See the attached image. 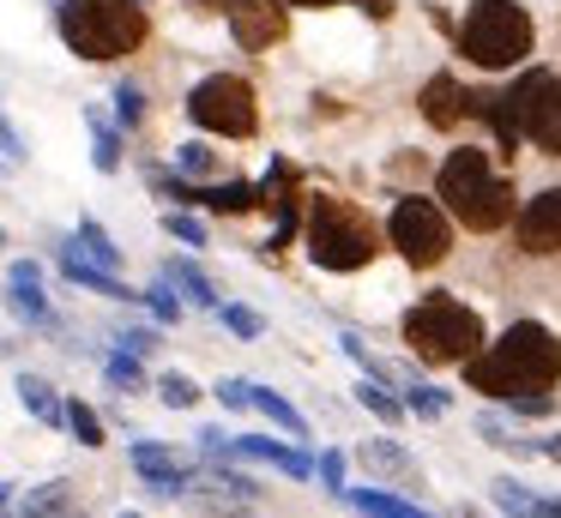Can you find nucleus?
<instances>
[{
  "label": "nucleus",
  "mask_w": 561,
  "mask_h": 518,
  "mask_svg": "<svg viewBox=\"0 0 561 518\" xmlns=\"http://www.w3.org/2000/svg\"><path fill=\"white\" fill-rule=\"evenodd\" d=\"M465 368V385L471 392H489V398H519V392H543V385L561 380V344L549 325L537 320H519L507 325V337L477 356L459 361Z\"/></svg>",
  "instance_id": "nucleus-1"
},
{
  "label": "nucleus",
  "mask_w": 561,
  "mask_h": 518,
  "mask_svg": "<svg viewBox=\"0 0 561 518\" xmlns=\"http://www.w3.org/2000/svg\"><path fill=\"white\" fill-rule=\"evenodd\" d=\"M435 193H440V205H447L453 217H459L465 229H501L513 217V187L489 169V157L483 151H453L447 163H440V175H435Z\"/></svg>",
  "instance_id": "nucleus-2"
},
{
  "label": "nucleus",
  "mask_w": 561,
  "mask_h": 518,
  "mask_svg": "<svg viewBox=\"0 0 561 518\" xmlns=\"http://www.w3.org/2000/svg\"><path fill=\"white\" fill-rule=\"evenodd\" d=\"M146 7L139 0H61V36L85 60H122L146 43Z\"/></svg>",
  "instance_id": "nucleus-3"
},
{
  "label": "nucleus",
  "mask_w": 561,
  "mask_h": 518,
  "mask_svg": "<svg viewBox=\"0 0 561 518\" xmlns=\"http://www.w3.org/2000/svg\"><path fill=\"white\" fill-rule=\"evenodd\" d=\"M375 253H380V229L368 223L363 205L332 199V193L308 199V260L314 265H327V272H356V265H368Z\"/></svg>",
  "instance_id": "nucleus-4"
},
{
  "label": "nucleus",
  "mask_w": 561,
  "mask_h": 518,
  "mask_svg": "<svg viewBox=\"0 0 561 518\" xmlns=\"http://www.w3.org/2000/svg\"><path fill=\"white\" fill-rule=\"evenodd\" d=\"M404 344L423 361H465L483 349V320L453 296H428L404 313Z\"/></svg>",
  "instance_id": "nucleus-5"
},
{
  "label": "nucleus",
  "mask_w": 561,
  "mask_h": 518,
  "mask_svg": "<svg viewBox=\"0 0 561 518\" xmlns=\"http://www.w3.org/2000/svg\"><path fill=\"white\" fill-rule=\"evenodd\" d=\"M459 48L489 72L519 67V60L531 55V19H525V7H513V0H471V12H465V24H459Z\"/></svg>",
  "instance_id": "nucleus-6"
},
{
  "label": "nucleus",
  "mask_w": 561,
  "mask_h": 518,
  "mask_svg": "<svg viewBox=\"0 0 561 518\" xmlns=\"http://www.w3.org/2000/svg\"><path fill=\"white\" fill-rule=\"evenodd\" d=\"M187 115H194V127H206V133H224V139H248V133L260 127L254 84L236 79V72H218V79L194 84V96H187Z\"/></svg>",
  "instance_id": "nucleus-7"
},
{
  "label": "nucleus",
  "mask_w": 561,
  "mask_h": 518,
  "mask_svg": "<svg viewBox=\"0 0 561 518\" xmlns=\"http://www.w3.org/2000/svg\"><path fill=\"white\" fill-rule=\"evenodd\" d=\"M507 108H513L519 139H531L537 151L561 157V72H525L507 91Z\"/></svg>",
  "instance_id": "nucleus-8"
},
{
  "label": "nucleus",
  "mask_w": 561,
  "mask_h": 518,
  "mask_svg": "<svg viewBox=\"0 0 561 518\" xmlns=\"http://www.w3.org/2000/svg\"><path fill=\"white\" fill-rule=\"evenodd\" d=\"M387 235H392V248H399L411 265H440L447 248H453V229H447V217H440L435 199H399Z\"/></svg>",
  "instance_id": "nucleus-9"
},
{
  "label": "nucleus",
  "mask_w": 561,
  "mask_h": 518,
  "mask_svg": "<svg viewBox=\"0 0 561 518\" xmlns=\"http://www.w3.org/2000/svg\"><path fill=\"white\" fill-rule=\"evenodd\" d=\"M230 31L242 48H272L290 31V7H278V0H230Z\"/></svg>",
  "instance_id": "nucleus-10"
},
{
  "label": "nucleus",
  "mask_w": 561,
  "mask_h": 518,
  "mask_svg": "<svg viewBox=\"0 0 561 518\" xmlns=\"http://www.w3.org/2000/svg\"><path fill=\"white\" fill-rule=\"evenodd\" d=\"M519 248L525 253H561V187L537 193L519 211Z\"/></svg>",
  "instance_id": "nucleus-11"
},
{
  "label": "nucleus",
  "mask_w": 561,
  "mask_h": 518,
  "mask_svg": "<svg viewBox=\"0 0 561 518\" xmlns=\"http://www.w3.org/2000/svg\"><path fill=\"white\" fill-rule=\"evenodd\" d=\"M158 187L170 193V199L206 205V211H248V205H260V193L248 187V181H224V187H187V181H170V175H158Z\"/></svg>",
  "instance_id": "nucleus-12"
},
{
  "label": "nucleus",
  "mask_w": 561,
  "mask_h": 518,
  "mask_svg": "<svg viewBox=\"0 0 561 518\" xmlns=\"http://www.w3.org/2000/svg\"><path fill=\"white\" fill-rule=\"evenodd\" d=\"M134 464H139V476H146V488L151 494H163V500H175V494H187V470L175 464V452H163V446H151V440H139L134 446Z\"/></svg>",
  "instance_id": "nucleus-13"
},
{
  "label": "nucleus",
  "mask_w": 561,
  "mask_h": 518,
  "mask_svg": "<svg viewBox=\"0 0 561 518\" xmlns=\"http://www.w3.org/2000/svg\"><path fill=\"white\" fill-rule=\"evenodd\" d=\"M260 458V464H278L284 476H314V464H308L302 452H290V446H278V440H266V434H230L224 440V458Z\"/></svg>",
  "instance_id": "nucleus-14"
},
{
  "label": "nucleus",
  "mask_w": 561,
  "mask_h": 518,
  "mask_svg": "<svg viewBox=\"0 0 561 518\" xmlns=\"http://www.w3.org/2000/svg\"><path fill=\"white\" fill-rule=\"evenodd\" d=\"M266 205H278V229H272V241H266V253H278L284 241L296 235V169H290V163H272V175H266Z\"/></svg>",
  "instance_id": "nucleus-15"
},
{
  "label": "nucleus",
  "mask_w": 561,
  "mask_h": 518,
  "mask_svg": "<svg viewBox=\"0 0 561 518\" xmlns=\"http://www.w3.org/2000/svg\"><path fill=\"white\" fill-rule=\"evenodd\" d=\"M356 458H363L368 470H380V476H392L399 488H416V458L404 452L399 440H363V446H356Z\"/></svg>",
  "instance_id": "nucleus-16"
},
{
  "label": "nucleus",
  "mask_w": 561,
  "mask_h": 518,
  "mask_svg": "<svg viewBox=\"0 0 561 518\" xmlns=\"http://www.w3.org/2000/svg\"><path fill=\"white\" fill-rule=\"evenodd\" d=\"M423 115H428V127H453V120L465 115V91H459L453 72H435V79L423 84Z\"/></svg>",
  "instance_id": "nucleus-17"
},
{
  "label": "nucleus",
  "mask_w": 561,
  "mask_h": 518,
  "mask_svg": "<svg viewBox=\"0 0 561 518\" xmlns=\"http://www.w3.org/2000/svg\"><path fill=\"white\" fill-rule=\"evenodd\" d=\"M67 253H73V260H85V265H98V272H115V260H122V248H115L110 235H103V223H79V235L67 241Z\"/></svg>",
  "instance_id": "nucleus-18"
},
{
  "label": "nucleus",
  "mask_w": 561,
  "mask_h": 518,
  "mask_svg": "<svg viewBox=\"0 0 561 518\" xmlns=\"http://www.w3.org/2000/svg\"><path fill=\"white\" fill-rule=\"evenodd\" d=\"M61 272L73 277V284H85V289H98V296H110V301H139L134 289L122 284L115 272H98V265H85V260H73V253L61 248Z\"/></svg>",
  "instance_id": "nucleus-19"
},
{
  "label": "nucleus",
  "mask_w": 561,
  "mask_h": 518,
  "mask_svg": "<svg viewBox=\"0 0 561 518\" xmlns=\"http://www.w3.org/2000/svg\"><path fill=\"white\" fill-rule=\"evenodd\" d=\"M13 308L25 313V320L49 325V301H43V284H37V265H31V260L13 265Z\"/></svg>",
  "instance_id": "nucleus-20"
},
{
  "label": "nucleus",
  "mask_w": 561,
  "mask_h": 518,
  "mask_svg": "<svg viewBox=\"0 0 561 518\" xmlns=\"http://www.w3.org/2000/svg\"><path fill=\"white\" fill-rule=\"evenodd\" d=\"M344 494L356 500L363 518H435V513H423V506L399 500V494H380V488H344Z\"/></svg>",
  "instance_id": "nucleus-21"
},
{
  "label": "nucleus",
  "mask_w": 561,
  "mask_h": 518,
  "mask_svg": "<svg viewBox=\"0 0 561 518\" xmlns=\"http://www.w3.org/2000/svg\"><path fill=\"white\" fill-rule=\"evenodd\" d=\"M19 398H25V410H31L37 422H55V428H61L67 404L55 398V385H49V380H37V373H19Z\"/></svg>",
  "instance_id": "nucleus-22"
},
{
  "label": "nucleus",
  "mask_w": 561,
  "mask_h": 518,
  "mask_svg": "<svg viewBox=\"0 0 561 518\" xmlns=\"http://www.w3.org/2000/svg\"><path fill=\"white\" fill-rule=\"evenodd\" d=\"M13 518H85V513H73V506H67V482H43V488L31 494Z\"/></svg>",
  "instance_id": "nucleus-23"
},
{
  "label": "nucleus",
  "mask_w": 561,
  "mask_h": 518,
  "mask_svg": "<svg viewBox=\"0 0 561 518\" xmlns=\"http://www.w3.org/2000/svg\"><path fill=\"white\" fill-rule=\"evenodd\" d=\"M248 404H254V410H266V416H272V422H278V428H284V434H308V422H302V410H296V404H284V398H278V392H266V385H248Z\"/></svg>",
  "instance_id": "nucleus-24"
},
{
  "label": "nucleus",
  "mask_w": 561,
  "mask_h": 518,
  "mask_svg": "<svg viewBox=\"0 0 561 518\" xmlns=\"http://www.w3.org/2000/svg\"><path fill=\"white\" fill-rule=\"evenodd\" d=\"M356 404H363V410H375L380 422H404V404H399V398H392L380 380H368V373H363V385H356Z\"/></svg>",
  "instance_id": "nucleus-25"
},
{
  "label": "nucleus",
  "mask_w": 561,
  "mask_h": 518,
  "mask_svg": "<svg viewBox=\"0 0 561 518\" xmlns=\"http://www.w3.org/2000/svg\"><path fill=\"white\" fill-rule=\"evenodd\" d=\"M163 277H170V284H182L187 296L199 301V308H218V289H211V277H206V272H194V265H170Z\"/></svg>",
  "instance_id": "nucleus-26"
},
{
  "label": "nucleus",
  "mask_w": 561,
  "mask_h": 518,
  "mask_svg": "<svg viewBox=\"0 0 561 518\" xmlns=\"http://www.w3.org/2000/svg\"><path fill=\"white\" fill-rule=\"evenodd\" d=\"M404 410H416V416L435 422V416H447V410H453V398L440 392V385H411V392H404Z\"/></svg>",
  "instance_id": "nucleus-27"
},
{
  "label": "nucleus",
  "mask_w": 561,
  "mask_h": 518,
  "mask_svg": "<svg viewBox=\"0 0 561 518\" xmlns=\"http://www.w3.org/2000/svg\"><path fill=\"white\" fill-rule=\"evenodd\" d=\"M103 373H110V385H115V392H139V385H146V373H139V361L127 356V349H122V356H110V361H103Z\"/></svg>",
  "instance_id": "nucleus-28"
},
{
  "label": "nucleus",
  "mask_w": 561,
  "mask_h": 518,
  "mask_svg": "<svg viewBox=\"0 0 561 518\" xmlns=\"http://www.w3.org/2000/svg\"><path fill=\"white\" fill-rule=\"evenodd\" d=\"M61 422L73 428V440H79V446H103V422L91 416L85 404H67V416H61Z\"/></svg>",
  "instance_id": "nucleus-29"
},
{
  "label": "nucleus",
  "mask_w": 561,
  "mask_h": 518,
  "mask_svg": "<svg viewBox=\"0 0 561 518\" xmlns=\"http://www.w3.org/2000/svg\"><path fill=\"white\" fill-rule=\"evenodd\" d=\"M158 398H163L170 410H187V404L199 398V385L187 380V373H163V380H158Z\"/></svg>",
  "instance_id": "nucleus-30"
},
{
  "label": "nucleus",
  "mask_w": 561,
  "mask_h": 518,
  "mask_svg": "<svg viewBox=\"0 0 561 518\" xmlns=\"http://www.w3.org/2000/svg\"><path fill=\"white\" fill-rule=\"evenodd\" d=\"M495 506H501L507 518H525V513H531V494H525V482L501 476V482H495Z\"/></svg>",
  "instance_id": "nucleus-31"
},
{
  "label": "nucleus",
  "mask_w": 561,
  "mask_h": 518,
  "mask_svg": "<svg viewBox=\"0 0 561 518\" xmlns=\"http://www.w3.org/2000/svg\"><path fill=\"white\" fill-rule=\"evenodd\" d=\"M139 301H151V313H158L163 325H175V320H182V301L170 296V277H163V284H151V289H146V296H139Z\"/></svg>",
  "instance_id": "nucleus-32"
},
{
  "label": "nucleus",
  "mask_w": 561,
  "mask_h": 518,
  "mask_svg": "<svg viewBox=\"0 0 561 518\" xmlns=\"http://www.w3.org/2000/svg\"><path fill=\"white\" fill-rule=\"evenodd\" d=\"M163 229H170L175 241H187V248H206V223H199V217H182V211H170V217H163Z\"/></svg>",
  "instance_id": "nucleus-33"
},
{
  "label": "nucleus",
  "mask_w": 561,
  "mask_h": 518,
  "mask_svg": "<svg viewBox=\"0 0 561 518\" xmlns=\"http://www.w3.org/2000/svg\"><path fill=\"white\" fill-rule=\"evenodd\" d=\"M91 127H98V169H122V139H115L98 115H91Z\"/></svg>",
  "instance_id": "nucleus-34"
},
{
  "label": "nucleus",
  "mask_w": 561,
  "mask_h": 518,
  "mask_svg": "<svg viewBox=\"0 0 561 518\" xmlns=\"http://www.w3.org/2000/svg\"><path fill=\"white\" fill-rule=\"evenodd\" d=\"M224 325H230L236 337H260V313L254 308H224Z\"/></svg>",
  "instance_id": "nucleus-35"
},
{
  "label": "nucleus",
  "mask_w": 561,
  "mask_h": 518,
  "mask_svg": "<svg viewBox=\"0 0 561 518\" xmlns=\"http://www.w3.org/2000/svg\"><path fill=\"white\" fill-rule=\"evenodd\" d=\"M115 108H122V120H127V127H134V120L146 115V96H139L134 84H122V91H115Z\"/></svg>",
  "instance_id": "nucleus-36"
},
{
  "label": "nucleus",
  "mask_w": 561,
  "mask_h": 518,
  "mask_svg": "<svg viewBox=\"0 0 561 518\" xmlns=\"http://www.w3.org/2000/svg\"><path fill=\"white\" fill-rule=\"evenodd\" d=\"M320 482H327V494H344V458L339 452L320 458Z\"/></svg>",
  "instance_id": "nucleus-37"
},
{
  "label": "nucleus",
  "mask_w": 561,
  "mask_h": 518,
  "mask_svg": "<svg viewBox=\"0 0 561 518\" xmlns=\"http://www.w3.org/2000/svg\"><path fill=\"white\" fill-rule=\"evenodd\" d=\"M224 410H248V380H218Z\"/></svg>",
  "instance_id": "nucleus-38"
},
{
  "label": "nucleus",
  "mask_w": 561,
  "mask_h": 518,
  "mask_svg": "<svg viewBox=\"0 0 561 518\" xmlns=\"http://www.w3.org/2000/svg\"><path fill=\"white\" fill-rule=\"evenodd\" d=\"M182 169H187V175H206L211 151H206V145H182Z\"/></svg>",
  "instance_id": "nucleus-39"
},
{
  "label": "nucleus",
  "mask_w": 561,
  "mask_h": 518,
  "mask_svg": "<svg viewBox=\"0 0 561 518\" xmlns=\"http://www.w3.org/2000/svg\"><path fill=\"white\" fill-rule=\"evenodd\" d=\"M0 157H13V163H25V145H19V133L0 120Z\"/></svg>",
  "instance_id": "nucleus-40"
},
{
  "label": "nucleus",
  "mask_w": 561,
  "mask_h": 518,
  "mask_svg": "<svg viewBox=\"0 0 561 518\" xmlns=\"http://www.w3.org/2000/svg\"><path fill=\"white\" fill-rule=\"evenodd\" d=\"M151 344H158L151 332H122V349H127V356H146Z\"/></svg>",
  "instance_id": "nucleus-41"
},
{
  "label": "nucleus",
  "mask_w": 561,
  "mask_h": 518,
  "mask_svg": "<svg viewBox=\"0 0 561 518\" xmlns=\"http://www.w3.org/2000/svg\"><path fill=\"white\" fill-rule=\"evenodd\" d=\"M525 518H561V500H537V494H531V513H525Z\"/></svg>",
  "instance_id": "nucleus-42"
},
{
  "label": "nucleus",
  "mask_w": 561,
  "mask_h": 518,
  "mask_svg": "<svg viewBox=\"0 0 561 518\" xmlns=\"http://www.w3.org/2000/svg\"><path fill=\"white\" fill-rule=\"evenodd\" d=\"M531 452H543V458H561V434H556V440H543V446H531Z\"/></svg>",
  "instance_id": "nucleus-43"
},
{
  "label": "nucleus",
  "mask_w": 561,
  "mask_h": 518,
  "mask_svg": "<svg viewBox=\"0 0 561 518\" xmlns=\"http://www.w3.org/2000/svg\"><path fill=\"white\" fill-rule=\"evenodd\" d=\"M363 7L375 12V19H387V12H392V0H363Z\"/></svg>",
  "instance_id": "nucleus-44"
},
{
  "label": "nucleus",
  "mask_w": 561,
  "mask_h": 518,
  "mask_svg": "<svg viewBox=\"0 0 561 518\" xmlns=\"http://www.w3.org/2000/svg\"><path fill=\"white\" fill-rule=\"evenodd\" d=\"M278 7H339V0H278Z\"/></svg>",
  "instance_id": "nucleus-45"
},
{
  "label": "nucleus",
  "mask_w": 561,
  "mask_h": 518,
  "mask_svg": "<svg viewBox=\"0 0 561 518\" xmlns=\"http://www.w3.org/2000/svg\"><path fill=\"white\" fill-rule=\"evenodd\" d=\"M7 500H13V488H7V482H0V513H7Z\"/></svg>",
  "instance_id": "nucleus-46"
},
{
  "label": "nucleus",
  "mask_w": 561,
  "mask_h": 518,
  "mask_svg": "<svg viewBox=\"0 0 561 518\" xmlns=\"http://www.w3.org/2000/svg\"><path fill=\"white\" fill-rule=\"evenodd\" d=\"M0 248H7V229H0Z\"/></svg>",
  "instance_id": "nucleus-47"
},
{
  "label": "nucleus",
  "mask_w": 561,
  "mask_h": 518,
  "mask_svg": "<svg viewBox=\"0 0 561 518\" xmlns=\"http://www.w3.org/2000/svg\"><path fill=\"white\" fill-rule=\"evenodd\" d=\"M122 518H139V513H122Z\"/></svg>",
  "instance_id": "nucleus-48"
}]
</instances>
